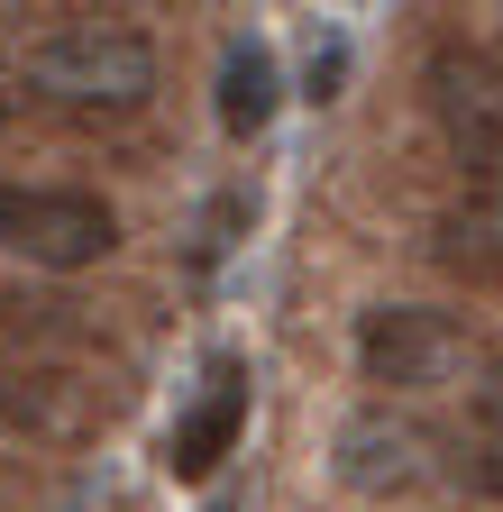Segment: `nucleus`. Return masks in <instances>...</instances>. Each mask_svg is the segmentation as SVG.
<instances>
[{
  "instance_id": "423d86ee",
  "label": "nucleus",
  "mask_w": 503,
  "mask_h": 512,
  "mask_svg": "<svg viewBox=\"0 0 503 512\" xmlns=\"http://www.w3.org/2000/svg\"><path fill=\"white\" fill-rule=\"evenodd\" d=\"M238 430H247V357H211L202 394L183 403V421L165 430V467H174V485H211L220 458L238 448Z\"/></svg>"
},
{
  "instance_id": "f8f14e48",
  "label": "nucleus",
  "mask_w": 503,
  "mask_h": 512,
  "mask_svg": "<svg viewBox=\"0 0 503 512\" xmlns=\"http://www.w3.org/2000/svg\"><path fill=\"white\" fill-rule=\"evenodd\" d=\"M211 512H238V503H229V494H220V503H211Z\"/></svg>"
},
{
  "instance_id": "6e6552de",
  "label": "nucleus",
  "mask_w": 503,
  "mask_h": 512,
  "mask_svg": "<svg viewBox=\"0 0 503 512\" xmlns=\"http://www.w3.org/2000/svg\"><path fill=\"white\" fill-rule=\"evenodd\" d=\"M439 256L467 275H494L503 266V183H467V202L439 220Z\"/></svg>"
},
{
  "instance_id": "7ed1b4c3",
  "label": "nucleus",
  "mask_w": 503,
  "mask_h": 512,
  "mask_svg": "<svg viewBox=\"0 0 503 512\" xmlns=\"http://www.w3.org/2000/svg\"><path fill=\"white\" fill-rule=\"evenodd\" d=\"M430 110H439V138L467 165V183H503V74L467 46H439L430 55Z\"/></svg>"
},
{
  "instance_id": "39448f33",
  "label": "nucleus",
  "mask_w": 503,
  "mask_h": 512,
  "mask_svg": "<svg viewBox=\"0 0 503 512\" xmlns=\"http://www.w3.org/2000/svg\"><path fill=\"white\" fill-rule=\"evenodd\" d=\"M330 467L348 494H375V503H394L430 476V430L403 421V412H348L339 439H330Z\"/></svg>"
},
{
  "instance_id": "9b49d317",
  "label": "nucleus",
  "mask_w": 503,
  "mask_h": 512,
  "mask_svg": "<svg viewBox=\"0 0 503 512\" xmlns=\"http://www.w3.org/2000/svg\"><path fill=\"white\" fill-rule=\"evenodd\" d=\"M339 64H348V55H339V37H330V46H311V101H330V83H339Z\"/></svg>"
},
{
  "instance_id": "9d476101",
  "label": "nucleus",
  "mask_w": 503,
  "mask_h": 512,
  "mask_svg": "<svg viewBox=\"0 0 503 512\" xmlns=\"http://www.w3.org/2000/svg\"><path fill=\"white\" fill-rule=\"evenodd\" d=\"M467 476H476V494H503V439H476V467Z\"/></svg>"
},
{
  "instance_id": "1a4fd4ad",
  "label": "nucleus",
  "mask_w": 503,
  "mask_h": 512,
  "mask_svg": "<svg viewBox=\"0 0 503 512\" xmlns=\"http://www.w3.org/2000/svg\"><path fill=\"white\" fill-rule=\"evenodd\" d=\"M476 430H485V439H503V366L476 384Z\"/></svg>"
},
{
  "instance_id": "f03ea898",
  "label": "nucleus",
  "mask_w": 503,
  "mask_h": 512,
  "mask_svg": "<svg viewBox=\"0 0 503 512\" xmlns=\"http://www.w3.org/2000/svg\"><path fill=\"white\" fill-rule=\"evenodd\" d=\"M119 247V220L101 192L74 183H0V256H28L46 275H83Z\"/></svg>"
},
{
  "instance_id": "20e7f679",
  "label": "nucleus",
  "mask_w": 503,
  "mask_h": 512,
  "mask_svg": "<svg viewBox=\"0 0 503 512\" xmlns=\"http://www.w3.org/2000/svg\"><path fill=\"white\" fill-rule=\"evenodd\" d=\"M467 357V330L449 311H421V302H375L357 320V366L366 384H403V394H421V384H439Z\"/></svg>"
},
{
  "instance_id": "0eeeda50",
  "label": "nucleus",
  "mask_w": 503,
  "mask_h": 512,
  "mask_svg": "<svg viewBox=\"0 0 503 512\" xmlns=\"http://www.w3.org/2000/svg\"><path fill=\"white\" fill-rule=\"evenodd\" d=\"M275 55L257 46V37H229V55H220V128L229 138H257V128L275 119Z\"/></svg>"
},
{
  "instance_id": "f257e3e1",
  "label": "nucleus",
  "mask_w": 503,
  "mask_h": 512,
  "mask_svg": "<svg viewBox=\"0 0 503 512\" xmlns=\"http://www.w3.org/2000/svg\"><path fill=\"white\" fill-rule=\"evenodd\" d=\"M28 92L55 101V110H147V92H156V46L138 28H101V19L46 28L28 46Z\"/></svg>"
}]
</instances>
